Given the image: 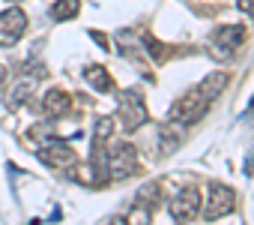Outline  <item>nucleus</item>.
I'll return each instance as SVG.
<instances>
[{
	"label": "nucleus",
	"instance_id": "nucleus-1",
	"mask_svg": "<svg viewBox=\"0 0 254 225\" xmlns=\"http://www.w3.org/2000/svg\"><path fill=\"white\" fill-rule=\"evenodd\" d=\"M105 168H108V180H129L138 174V150L129 141H117L108 147L105 153Z\"/></svg>",
	"mask_w": 254,
	"mask_h": 225
},
{
	"label": "nucleus",
	"instance_id": "nucleus-2",
	"mask_svg": "<svg viewBox=\"0 0 254 225\" xmlns=\"http://www.w3.org/2000/svg\"><path fill=\"white\" fill-rule=\"evenodd\" d=\"M209 105H212V102H206L197 90H191V93L180 96V99L171 105L168 120H171V123H180V126H191V123H197V120L206 114V108H209Z\"/></svg>",
	"mask_w": 254,
	"mask_h": 225
},
{
	"label": "nucleus",
	"instance_id": "nucleus-3",
	"mask_svg": "<svg viewBox=\"0 0 254 225\" xmlns=\"http://www.w3.org/2000/svg\"><path fill=\"white\" fill-rule=\"evenodd\" d=\"M117 117H120V126L126 132H135L138 126L147 123V105L144 99L135 93V90H126L117 96Z\"/></svg>",
	"mask_w": 254,
	"mask_h": 225
},
{
	"label": "nucleus",
	"instance_id": "nucleus-4",
	"mask_svg": "<svg viewBox=\"0 0 254 225\" xmlns=\"http://www.w3.org/2000/svg\"><path fill=\"white\" fill-rule=\"evenodd\" d=\"M242 39H245V27L242 24H218L212 30V36H209V45H212L209 51L218 60H230L233 51L242 45Z\"/></svg>",
	"mask_w": 254,
	"mask_h": 225
},
{
	"label": "nucleus",
	"instance_id": "nucleus-5",
	"mask_svg": "<svg viewBox=\"0 0 254 225\" xmlns=\"http://www.w3.org/2000/svg\"><path fill=\"white\" fill-rule=\"evenodd\" d=\"M236 207V192L224 183H209L206 189V207H203V219H221Z\"/></svg>",
	"mask_w": 254,
	"mask_h": 225
},
{
	"label": "nucleus",
	"instance_id": "nucleus-6",
	"mask_svg": "<svg viewBox=\"0 0 254 225\" xmlns=\"http://www.w3.org/2000/svg\"><path fill=\"white\" fill-rule=\"evenodd\" d=\"M27 30V15L18 6H9L6 12H0V48H12Z\"/></svg>",
	"mask_w": 254,
	"mask_h": 225
},
{
	"label": "nucleus",
	"instance_id": "nucleus-7",
	"mask_svg": "<svg viewBox=\"0 0 254 225\" xmlns=\"http://www.w3.org/2000/svg\"><path fill=\"white\" fill-rule=\"evenodd\" d=\"M168 210H171L174 222H189V219H194L197 210H200V192H197L194 186H183L180 192H174Z\"/></svg>",
	"mask_w": 254,
	"mask_h": 225
},
{
	"label": "nucleus",
	"instance_id": "nucleus-8",
	"mask_svg": "<svg viewBox=\"0 0 254 225\" xmlns=\"http://www.w3.org/2000/svg\"><path fill=\"white\" fill-rule=\"evenodd\" d=\"M39 159L48 165V168H72L75 165V150L66 144V141H45V147L39 150Z\"/></svg>",
	"mask_w": 254,
	"mask_h": 225
},
{
	"label": "nucleus",
	"instance_id": "nucleus-9",
	"mask_svg": "<svg viewBox=\"0 0 254 225\" xmlns=\"http://www.w3.org/2000/svg\"><path fill=\"white\" fill-rule=\"evenodd\" d=\"M69 108H72V96L66 90H48L42 99H39V111H42V117H63L69 114Z\"/></svg>",
	"mask_w": 254,
	"mask_h": 225
},
{
	"label": "nucleus",
	"instance_id": "nucleus-10",
	"mask_svg": "<svg viewBox=\"0 0 254 225\" xmlns=\"http://www.w3.org/2000/svg\"><path fill=\"white\" fill-rule=\"evenodd\" d=\"M36 87H39V78H36V75H21V78L15 81V87H12V93H9V105H12V108L27 105L30 96L36 93Z\"/></svg>",
	"mask_w": 254,
	"mask_h": 225
},
{
	"label": "nucleus",
	"instance_id": "nucleus-11",
	"mask_svg": "<svg viewBox=\"0 0 254 225\" xmlns=\"http://www.w3.org/2000/svg\"><path fill=\"white\" fill-rule=\"evenodd\" d=\"M227 81H230V78H227L224 72H212V75H206V78H203V81H200V84H197L194 90H197V93H200V96H203L206 102H215V99H218V96L224 93Z\"/></svg>",
	"mask_w": 254,
	"mask_h": 225
},
{
	"label": "nucleus",
	"instance_id": "nucleus-12",
	"mask_svg": "<svg viewBox=\"0 0 254 225\" xmlns=\"http://www.w3.org/2000/svg\"><path fill=\"white\" fill-rule=\"evenodd\" d=\"M72 180L81 183V186H102L105 177H102V168L96 162H81V165H72Z\"/></svg>",
	"mask_w": 254,
	"mask_h": 225
},
{
	"label": "nucleus",
	"instance_id": "nucleus-13",
	"mask_svg": "<svg viewBox=\"0 0 254 225\" xmlns=\"http://www.w3.org/2000/svg\"><path fill=\"white\" fill-rule=\"evenodd\" d=\"M84 81H87L96 93H108V90L114 87V78H111V72H108L105 66H87V69H84Z\"/></svg>",
	"mask_w": 254,
	"mask_h": 225
},
{
	"label": "nucleus",
	"instance_id": "nucleus-14",
	"mask_svg": "<svg viewBox=\"0 0 254 225\" xmlns=\"http://www.w3.org/2000/svg\"><path fill=\"white\" fill-rule=\"evenodd\" d=\"M183 138H186V126L168 120V123L162 126V153H174V150L183 144Z\"/></svg>",
	"mask_w": 254,
	"mask_h": 225
},
{
	"label": "nucleus",
	"instance_id": "nucleus-15",
	"mask_svg": "<svg viewBox=\"0 0 254 225\" xmlns=\"http://www.w3.org/2000/svg\"><path fill=\"white\" fill-rule=\"evenodd\" d=\"M81 12V0H54L51 3V18L54 21H69Z\"/></svg>",
	"mask_w": 254,
	"mask_h": 225
},
{
	"label": "nucleus",
	"instance_id": "nucleus-16",
	"mask_svg": "<svg viewBox=\"0 0 254 225\" xmlns=\"http://www.w3.org/2000/svg\"><path fill=\"white\" fill-rule=\"evenodd\" d=\"M123 222H126V225H153L150 207H144V204H135V207L129 210V216H126Z\"/></svg>",
	"mask_w": 254,
	"mask_h": 225
},
{
	"label": "nucleus",
	"instance_id": "nucleus-17",
	"mask_svg": "<svg viewBox=\"0 0 254 225\" xmlns=\"http://www.w3.org/2000/svg\"><path fill=\"white\" fill-rule=\"evenodd\" d=\"M111 132H114V120H108V117H99V120H96V144L108 141V138H111Z\"/></svg>",
	"mask_w": 254,
	"mask_h": 225
},
{
	"label": "nucleus",
	"instance_id": "nucleus-18",
	"mask_svg": "<svg viewBox=\"0 0 254 225\" xmlns=\"http://www.w3.org/2000/svg\"><path fill=\"white\" fill-rule=\"evenodd\" d=\"M236 6H239L242 12H248V15H251V12H254V0H236Z\"/></svg>",
	"mask_w": 254,
	"mask_h": 225
},
{
	"label": "nucleus",
	"instance_id": "nucleus-19",
	"mask_svg": "<svg viewBox=\"0 0 254 225\" xmlns=\"http://www.w3.org/2000/svg\"><path fill=\"white\" fill-rule=\"evenodd\" d=\"M3 78H6V69H3V66H0V81H3Z\"/></svg>",
	"mask_w": 254,
	"mask_h": 225
},
{
	"label": "nucleus",
	"instance_id": "nucleus-20",
	"mask_svg": "<svg viewBox=\"0 0 254 225\" xmlns=\"http://www.w3.org/2000/svg\"><path fill=\"white\" fill-rule=\"evenodd\" d=\"M114 225H126V222H114Z\"/></svg>",
	"mask_w": 254,
	"mask_h": 225
},
{
	"label": "nucleus",
	"instance_id": "nucleus-21",
	"mask_svg": "<svg viewBox=\"0 0 254 225\" xmlns=\"http://www.w3.org/2000/svg\"><path fill=\"white\" fill-rule=\"evenodd\" d=\"M12 3H15V0H12Z\"/></svg>",
	"mask_w": 254,
	"mask_h": 225
}]
</instances>
